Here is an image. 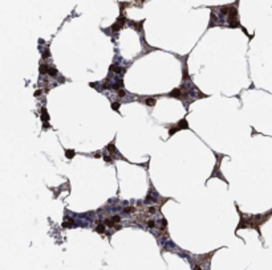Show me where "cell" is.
I'll return each mask as SVG.
<instances>
[{"instance_id":"cell-1","label":"cell","mask_w":272,"mask_h":270,"mask_svg":"<svg viewBox=\"0 0 272 270\" xmlns=\"http://www.w3.org/2000/svg\"><path fill=\"white\" fill-rule=\"evenodd\" d=\"M239 0L231 4L216 5L211 7V15H210V23L207 29H211L212 27H226V28H240L247 33L244 27H242L239 20V11H238Z\"/></svg>"},{"instance_id":"cell-2","label":"cell","mask_w":272,"mask_h":270,"mask_svg":"<svg viewBox=\"0 0 272 270\" xmlns=\"http://www.w3.org/2000/svg\"><path fill=\"white\" fill-rule=\"evenodd\" d=\"M235 205H236L238 213H239V216H240L239 224H238L235 233H238V231H240V229L250 228V229L257 231V233L260 234V226H262L264 223H267V221L270 220V217L272 216V209L268 212H265V213H259V215H246V213H242V211L238 208V204H235Z\"/></svg>"},{"instance_id":"cell-3","label":"cell","mask_w":272,"mask_h":270,"mask_svg":"<svg viewBox=\"0 0 272 270\" xmlns=\"http://www.w3.org/2000/svg\"><path fill=\"white\" fill-rule=\"evenodd\" d=\"M167 200H169L167 197H162V196H161L159 193L154 189L153 184H150V191L147 192L145 200H143V204H146V205H159V207H162Z\"/></svg>"},{"instance_id":"cell-4","label":"cell","mask_w":272,"mask_h":270,"mask_svg":"<svg viewBox=\"0 0 272 270\" xmlns=\"http://www.w3.org/2000/svg\"><path fill=\"white\" fill-rule=\"evenodd\" d=\"M214 155L216 156V163H215V167H214V170L211 171V175H210V178H208V179H214V178H216V179H220V180L226 181V183L228 184V180L224 178V175H223V174H222V171H220V163H222L223 158H224L226 155H223V154H218V152H214Z\"/></svg>"},{"instance_id":"cell-5","label":"cell","mask_w":272,"mask_h":270,"mask_svg":"<svg viewBox=\"0 0 272 270\" xmlns=\"http://www.w3.org/2000/svg\"><path fill=\"white\" fill-rule=\"evenodd\" d=\"M127 20H129V19H127L126 16L124 15V13H120V16H118V19L116 20V23L110 28H107L106 32L110 33L113 37H114V36H117V33L120 32L121 29H124V28H125V25L127 24Z\"/></svg>"},{"instance_id":"cell-6","label":"cell","mask_w":272,"mask_h":270,"mask_svg":"<svg viewBox=\"0 0 272 270\" xmlns=\"http://www.w3.org/2000/svg\"><path fill=\"white\" fill-rule=\"evenodd\" d=\"M167 129H169V136H173V135L175 134V132L181 131V130H189L190 126H189L187 119H186V118H182L179 122H177V123L170 124V127H167Z\"/></svg>"},{"instance_id":"cell-7","label":"cell","mask_w":272,"mask_h":270,"mask_svg":"<svg viewBox=\"0 0 272 270\" xmlns=\"http://www.w3.org/2000/svg\"><path fill=\"white\" fill-rule=\"evenodd\" d=\"M143 24H145V20H141V21H134V20H127V25L130 28L138 32L141 35V41H142V45L146 47V42H145V35H143Z\"/></svg>"},{"instance_id":"cell-8","label":"cell","mask_w":272,"mask_h":270,"mask_svg":"<svg viewBox=\"0 0 272 270\" xmlns=\"http://www.w3.org/2000/svg\"><path fill=\"white\" fill-rule=\"evenodd\" d=\"M121 223H122V218L120 215H113L110 217H106L102 221V224L107 228H113V229H120L121 228Z\"/></svg>"},{"instance_id":"cell-9","label":"cell","mask_w":272,"mask_h":270,"mask_svg":"<svg viewBox=\"0 0 272 270\" xmlns=\"http://www.w3.org/2000/svg\"><path fill=\"white\" fill-rule=\"evenodd\" d=\"M104 151H106L113 159H120V160H126L127 162V159L124 158V156L121 155V152L118 151V148L116 147V139H114V140H112L110 143H107V146L105 147Z\"/></svg>"},{"instance_id":"cell-10","label":"cell","mask_w":272,"mask_h":270,"mask_svg":"<svg viewBox=\"0 0 272 270\" xmlns=\"http://www.w3.org/2000/svg\"><path fill=\"white\" fill-rule=\"evenodd\" d=\"M166 97H170V98H175V99H182V90H181V87H174V89L171 90L170 93L166 94Z\"/></svg>"},{"instance_id":"cell-11","label":"cell","mask_w":272,"mask_h":270,"mask_svg":"<svg viewBox=\"0 0 272 270\" xmlns=\"http://www.w3.org/2000/svg\"><path fill=\"white\" fill-rule=\"evenodd\" d=\"M142 103L149 107H154L155 103H157V97H143Z\"/></svg>"},{"instance_id":"cell-12","label":"cell","mask_w":272,"mask_h":270,"mask_svg":"<svg viewBox=\"0 0 272 270\" xmlns=\"http://www.w3.org/2000/svg\"><path fill=\"white\" fill-rule=\"evenodd\" d=\"M40 118H41V121L45 122V123H48V121H49V114H48V111H47V109H45V107H41V110H40Z\"/></svg>"},{"instance_id":"cell-13","label":"cell","mask_w":272,"mask_h":270,"mask_svg":"<svg viewBox=\"0 0 272 270\" xmlns=\"http://www.w3.org/2000/svg\"><path fill=\"white\" fill-rule=\"evenodd\" d=\"M63 226L64 228H72V226H75V218L67 217L65 218V221L63 223Z\"/></svg>"},{"instance_id":"cell-14","label":"cell","mask_w":272,"mask_h":270,"mask_svg":"<svg viewBox=\"0 0 272 270\" xmlns=\"http://www.w3.org/2000/svg\"><path fill=\"white\" fill-rule=\"evenodd\" d=\"M94 231L97 233H100V234H105V232H106V226H105L104 224H98V225L94 228Z\"/></svg>"},{"instance_id":"cell-15","label":"cell","mask_w":272,"mask_h":270,"mask_svg":"<svg viewBox=\"0 0 272 270\" xmlns=\"http://www.w3.org/2000/svg\"><path fill=\"white\" fill-rule=\"evenodd\" d=\"M121 101H113L112 102V110H114V111H120V107H121Z\"/></svg>"},{"instance_id":"cell-16","label":"cell","mask_w":272,"mask_h":270,"mask_svg":"<svg viewBox=\"0 0 272 270\" xmlns=\"http://www.w3.org/2000/svg\"><path fill=\"white\" fill-rule=\"evenodd\" d=\"M102 158H104V160L106 162V163H113V162H114V159H113L112 156L107 154L106 151H102Z\"/></svg>"},{"instance_id":"cell-17","label":"cell","mask_w":272,"mask_h":270,"mask_svg":"<svg viewBox=\"0 0 272 270\" xmlns=\"http://www.w3.org/2000/svg\"><path fill=\"white\" fill-rule=\"evenodd\" d=\"M75 155H76V151L75 150H65V156H67L68 159H73L75 158Z\"/></svg>"},{"instance_id":"cell-18","label":"cell","mask_w":272,"mask_h":270,"mask_svg":"<svg viewBox=\"0 0 272 270\" xmlns=\"http://www.w3.org/2000/svg\"><path fill=\"white\" fill-rule=\"evenodd\" d=\"M130 5H132V3H129V1H121L120 3V11H121V13H124V9H125V8H127V7H130Z\"/></svg>"},{"instance_id":"cell-19","label":"cell","mask_w":272,"mask_h":270,"mask_svg":"<svg viewBox=\"0 0 272 270\" xmlns=\"http://www.w3.org/2000/svg\"><path fill=\"white\" fill-rule=\"evenodd\" d=\"M101 154H102V151H97V152H94V158H101Z\"/></svg>"}]
</instances>
